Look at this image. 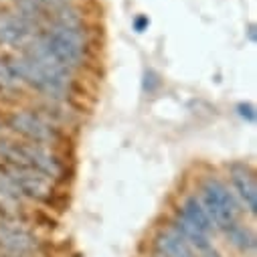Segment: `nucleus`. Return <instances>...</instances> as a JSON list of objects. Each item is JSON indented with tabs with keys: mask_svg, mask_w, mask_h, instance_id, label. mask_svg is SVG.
Segmentation results:
<instances>
[{
	"mask_svg": "<svg viewBox=\"0 0 257 257\" xmlns=\"http://www.w3.org/2000/svg\"><path fill=\"white\" fill-rule=\"evenodd\" d=\"M39 47L45 51L47 57H51L59 67L71 69L79 65V61L83 57V43L79 33L71 23H63L55 31L47 33V37L39 43Z\"/></svg>",
	"mask_w": 257,
	"mask_h": 257,
	"instance_id": "nucleus-1",
	"label": "nucleus"
},
{
	"mask_svg": "<svg viewBox=\"0 0 257 257\" xmlns=\"http://www.w3.org/2000/svg\"><path fill=\"white\" fill-rule=\"evenodd\" d=\"M0 158L11 168H25V170H35L43 176H57L59 174V164L51 154H47L39 146H27V144H17L11 140L0 142Z\"/></svg>",
	"mask_w": 257,
	"mask_h": 257,
	"instance_id": "nucleus-2",
	"label": "nucleus"
},
{
	"mask_svg": "<svg viewBox=\"0 0 257 257\" xmlns=\"http://www.w3.org/2000/svg\"><path fill=\"white\" fill-rule=\"evenodd\" d=\"M201 203H203L205 211L209 213L215 227L225 229V227L237 223L239 205H237L235 197L231 195V190L221 180H217V178L205 180V184L201 188Z\"/></svg>",
	"mask_w": 257,
	"mask_h": 257,
	"instance_id": "nucleus-3",
	"label": "nucleus"
},
{
	"mask_svg": "<svg viewBox=\"0 0 257 257\" xmlns=\"http://www.w3.org/2000/svg\"><path fill=\"white\" fill-rule=\"evenodd\" d=\"M9 180L17 188L19 197H29L37 201H45L51 195V186L47 182V176L35 172V170H25V168H11L7 172Z\"/></svg>",
	"mask_w": 257,
	"mask_h": 257,
	"instance_id": "nucleus-4",
	"label": "nucleus"
},
{
	"mask_svg": "<svg viewBox=\"0 0 257 257\" xmlns=\"http://www.w3.org/2000/svg\"><path fill=\"white\" fill-rule=\"evenodd\" d=\"M9 123L15 132H19L21 136H25L37 144H47L53 138L49 125L39 115L29 113V111H17L15 115H11Z\"/></svg>",
	"mask_w": 257,
	"mask_h": 257,
	"instance_id": "nucleus-5",
	"label": "nucleus"
},
{
	"mask_svg": "<svg viewBox=\"0 0 257 257\" xmlns=\"http://www.w3.org/2000/svg\"><path fill=\"white\" fill-rule=\"evenodd\" d=\"M231 180L237 190V197L243 203V207L255 215L257 213V184L253 178V172L245 164H237L231 168Z\"/></svg>",
	"mask_w": 257,
	"mask_h": 257,
	"instance_id": "nucleus-6",
	"label": "nucleus"
},
{
	"mask_svg": "<svg viewBox=\"0 0 257 257\" xmlns=\"http://www.w3.org/2000/svg\"><path fill=\"white\" fill-rule=\"evenodd\" d=\"M0 247L13 253H27L37 247V239L21 225L0 221Z\"/></svg>",
	"mask_w": 257,
	"mask_h": 257,
	"instance_id": "nucleus-7",
	"label": "nucleus"
},
{
	"mask_svg": "<svg viewBox=\"0 0 257 257\" xmlns=\"http://www.w3.org/2000/svg\"><path fill=\"white\" fill-rule=\"evenodd\" d=\"M33 27L25 17L19 15H7L0 17V43L3 45H23L31 39Z\"/></svg>",
	"mask_w": 257,
	"mask_h": 257,
	"instance_id": "nucleus-8",
	"label": "nucleus"
},
{
	"mask_svg": "<svg viewBox=\"0 0 257 257\" xmlns=\"http://www.w3.org/2000/svg\"><path fill=\"white\" fill-rule=\"evenodd\" d=\"M178 217H180L182 221H186L188 225H192L195 229H199L201 233L209 235V237H211V233L215 231V225H213L209 213L205 211L201 199H197V197H188V199L182 203V211H180Z\"/></svg>",
	"mask_w": 257,
	"mask_h": 257,
	"instance_id": "nucleus-9",
	"label": "nucleus"
},
{
	"mask_svg": "<svg viewBox=\"0 0 257 257\" xmlns=\"http://www.w3.org/2000/svg\"><path fill=\"white\" fill-rule=\"evenodd\" d=\"M156 253L164 257H197L195 249H192L172 227L164 229L156 237Z\"/></svg>",
	"mask_w": 257,
	"mask_h": 257,
	"instance_id": "nucleus-10",
	"label": "nucleus"
},
{
	"mask_svg": "<svg viewBox=\"0 0 257 257\" xmlns=\"http://www.w3.org/2000/svg\"><path fill=\"white\" fill-rule=\"evenodd\" d=\"M223 231H225L227 239H229L239 251H245V253H247V251H253V249H255V235H253L249 229L241 227L239 223H233V225L225 227Z\"/></svg>",
	"mask_w": 257,
	"mask_h": 257,
	"instance_id": "nucleus-11",
	"label": "nucleus"
},
{
	"mask_svg": "<svg viewBox=\"0 0 257 257\" xmlns=\"http://www.w3.org/2000/svg\"><path fill=\"white\" fill-rule=\"evenodd\" d=\"M19 75H17V69L13 65V61H7L0 57V85L5 87H15L19 85Z\"/></svg>",
	"mask_w": 257,
	"mask_h": 257,
	"instance_id": "nucleus-12",
	"label": "nucleus"
},
{
	"mask_svg": "<svg viewBox=\"0 0 257 257\" xmlns=\"http://www.w3.org/2000/svg\"><path fill=\"white\" fill-rule=\"evenodd\" d=\"M23 3H27L31 9H41V7H51L53 0H23Z\"/></svg>",
	"mask_w": 257,
	"mask_h": 257,
	"instance_id": "nucleus-13",
	"label": "nucleus"
},
{
	"mask_svg": "<svg viewBox=\"0 0 257 257\" xmlns=\"http://www.w3.org/2000/svg\"><path fill=\"white\" fill-rule=\"evenodd\" d=\"M197 257H221V253L211 245V247H207V249L199 251V253H197Z\"/></svg>",
	"mask_w": 257,
	"mask_h": 257,
	"instance_id": "nucleus-14",
	"label": "nucleus"
},
{
	"mask_svg": "<svg viewBox=\"0 0 257 257\" xmlns=\"http://www.w3.org/2000/svg\"><path fill=\"white\" fill-rule=\"evenodd\" d=\"M154 257H164V255H160V253H156V255H154Z\"/></svg>",
	"mask_w": 257,
	"mask_h": 257,
	"instance_id": "nucleus-15",
	"label": "nucleus"
},
{
	"mask_svg": "<svg viewBox=\"0 0 257 257\" xmlns=\"http://www.w3.org/2000/svg\"><path fill=\"white\" fill-rule=\"evenodd\" d=\"M0 130H3V121H0Z\"/></svg>",
	"mask_w": 257,
	"mask_h": 257,
	"instance_id": "nucleus-16",
	"label": "nucleus"
}]
</instances>
